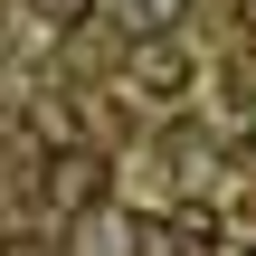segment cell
I'll list each match as a JSON object with an SVG mask.
<instances>
[{"label": "cell", "mask_w": 256, "mask_h": 256, "mask_svg": "<svg viewBox=\"0 0 256 256\" xmlns=\"http://www.w3.org/2000/svg\"><path fill=\"white\" fill-rule=\"evenodd\" d=\"M180 86H190V57H180L171 38H152V48H133V95H142V104H171Z\"/></svg>", "instance_id": "cell-1"}, {"label": "cell", "mask_w": 256, "mask_h": 256, "mask_svg": "<svg viewBox=\"0 0 256 256\" xmlns=\"http://www.w3.org/2000/svg\"><path fill=\"white\" fill-rule=\"evenodd\" d=\"M48 200H57V209H95V200H104V152H57Z\"/></svg>", "instance_id": "cell-2"}, {"label": "cell", "mask_w": 256, "mask_h": 256, "mask_svg": "<svg viewBox=\"0 0 256 256\" xmlns=\"http://www.w3.org/2000/svg\"><path fill=\"white\" fill-rule=\"evenodd\" d=\"M171 247L180 256H218V209H180L171 218Z\"/></svg>", "instance_id": "cell-3"}, {"label": "cell", "mask_w": 256, "mask_h": 256, "mask_svg": "<svg viewBox=\"0 0 256 256\" xmlns=\"http://www.w3.org/2000/svg\"><path fill=\"white\" fill-rule=\"evenodd\" d=\"M247 28H256V0H247Z\"/></svg>", "instance_id": "cell-5"}, {"label": "cell", "mask_w": 256, "mask_h": 256, "mask_svg": "<svg viewBox=\"0 0 256 256\" xmlns=\"http://www.w3.org/2000/svg\"><path fill=\"white\" fill-rule=\"evenodd\" d=\"M28 10H38V28H76V19H86L95 0H28Z\"/></svg>", "instance_id": "cell-4"}]
</instances>
